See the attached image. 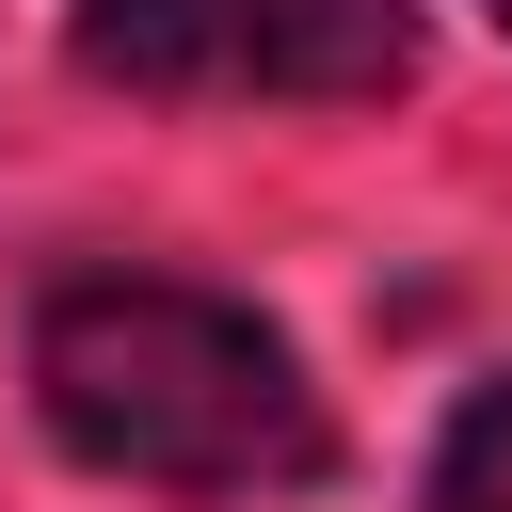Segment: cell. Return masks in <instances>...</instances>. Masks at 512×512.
<instances>
[{
    "label": "cell",
    "instance_id": "cell-2",
    "mask_svg": "<svg viewBox=\"0 0 512 512\" xmlns=\"http://www.w3.org/2000/svg\"><path fill=\"white\" fill-rule=\"evenodd\" d=\"M80 64L176 112H352L416 80L400 0H80Z\"/></svg>",
    "mask_w": 512,
    "mask_h": 512
},
{
    "label": "cell",
    "instance_id": "cell-3",
    "mask_svg": "<svg viewBox=\"0 0 512 512\" xmlns=\"http://www.w3.org/2000/svg\"><path fill=\"white\" fill-rule=\"evenodd\" d=\"M432 512H512V384H480L432 448Z\"/></svg>",
    "mask_w": 512,
    "mask_h": 512
},
{
    "label": "cell",
    "instance_id": "cell-1",
    "mask_svg": "<svg viewBox=\"0 0 512 512\" xmlns=\"http://www.w3.org/2000/svg\"><path fill=\"white\" fill-rule=\"evenodd\" d=\"M32 400L96 480L144 496H288L336 464L304 352L192 272H64L32 304Z\"/></svg>",
    "mask_w": 512,
    "mask_h": 512
},
{
    "label": "cell",
    "instance_id": "cell-4",
    "mask_svg": "<svg viewBox=\"0 0 512 512\" xmlns=\"http://www.w3.org/2000/svg\"><path fill=\"white\" fill-rule=\"evenodd\" d=\"M496 32H512V0H496Z\"/></svg>",
    "mask_w": 512,
    "mask_h": 512
}]
</instances>
